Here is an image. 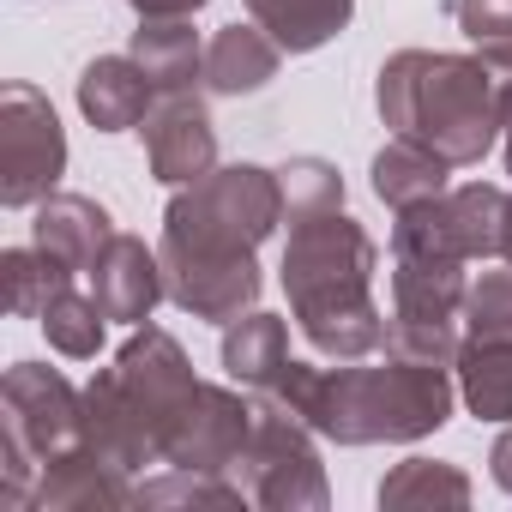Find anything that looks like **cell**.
I'll use <instances>...</instances> for the list:
<instances>
[{
  "mask_svg": "<svg viewBox=\"0 0 512 512\" xmlns=\"http://www.w3.org/2000/svg\"><path fill=\"white\" fill-rule=\"evenodd\" d=\"M290 416H302L314 434L338 446L368 440H422L452 416V380L446 368H422L392 356V368H314L290 362L278 386L266 392Z\"/></svg>",
  "mask_w": 512,
  "mask_h": 512,
  "instance_id": "obj_1",
  "label": "cell"
},
{
  "mask_svg": "<svg viewBox=\"0 0 512 512\" xmlns=\"http://www.w3.org/2000/svg\"><path fill=\"white\" fill-rule=\"evenodd\" d=\"M374 266H380V247L356 217H344V205L314 211V217H290L284 290H290L302 338L320 356L356 362V356L386 344V320L368 296Z\"/></svg>",
  "mask_w": 512,
  "mask_h": 512,
  "instance_id": "obj_2",
  "label": "cell"
},
{
  "mask_svg": "<svg viewBox=\"0 0 512 512\" xmlns=\"http://www.w3.org/2000/svg\"><path fill=\"white\" fill-rule=\"evenodd\" d=\"M380 115L392 133L440 151L452 169L482 163L500 133V79L482 55L404 49L380 67Z\"/></svg>",
  "mask_w": 512,
  "mask_h": 512,
  "instance_id": "obj_3",
  "label": "cell"
},
{
  "mask_svg": "<svg viewBox=\"0 0 512 512\" xmlns=\"http://www.w3.org/2000/svg\"><path fill=\"white\" fill-rule=\"evenodd\" d=\"M278 217H284L278 169L229 163L169 199L157 253L163 266L169 260H253V247L278 229Z\"/></svg>",
  "mask_w": 512,
  "mask_h": 512,
  "instance_id": "obj_4",
  "label": "cell"
},
{
  "mask_svg": "<svg viewBox=\"0 0 512 512\" xmlns=\"http://www.w3.org/2000/svg\"><path fill=\"white\" fill-rule=\"evenodd\" d=\"M0 446H7L0 500L25 506L31 476H43V464H55L61 452L85 446V392H73L43 362H13L7 386H0Z\"/></svg>",
  "mask_w": 512,
  "mask_h": 512,
  "instance_id": "obj_5",
  "label": "cell"
},
{
  "mask_svg": "<svg viewBox=\"0 0 512 512\" xmlns=\"http://www.w3.org/2000/svg\"><path fill=\"white\" fill-rule=\"evenodd\" d=\"M235 470H241L235 488L260 506H326V476H320V452L308 440V422L290 416L266 392H253V428H247Z\"/></svg>",
  "mask_w": 512,
  "mask_h": 512,
  "instance_id": "obj_6",
  "label": "cell"
},
{
  "mask_svg": "<svg viewBox=\"0 0 512 512\" xmlns=\"http://www.w3.org/2000/svg\"><path fill=\"white\" fill-rule=\"evenodd\" d=\"M506 217L512 199L488 181H464L428 205L398 211L392 253H428V260H494L506 253Z\"/></svg>",
  "mask_w": 512,
  "mask_h": 512,
  "instance_id": "obj_7",
  "label": "cell"
},
{
  "mask_svg": "<svg viewBox=\"0 0 512 512\" xmlns=\"http://www.w3.org/2000/svg\"><path fill=\"white\" fill-rule=\"evenodd\" d=\"M67 169V133L37 85H7L0 97V205H37Z\"/></svg>",
  "mask_w": 512,
  "mask_h": 512,
  "instance_id": "obj_8",
  "label": "cell"
},
{
  "mask_svg": "<svg viewBox=\"0 0 512 512\" xmlns=\"http://www.w3.org/2000/svg\"><path fill=\"white\" fill-rule=\"evenodd\" d=\"M103 374H109L115 398L133 410V422H139V428L157 440V452H163V440H169L175 416H181V410H187V398L199 392V380H193V368H187L181 344H175L169 332H157V326H139V332L121 344L115 368H103Z\"/></svg>",
  "mask_w": 512,
  "mask_h": 512,
  "instance_id": "obj_9",
  "label": "cell"
},
{
  "mask_svg": "<svg viewBox=\"0 0 512 512\" xmlns=\"http://www.w3.org/2000/svg\"><path fill=\"white\" fill-rule=\"evenodd\" d=\"M247 428H253V404L229 386H199L187 398V410L175 416L169 440H163V464H181V470H229L247 446Z\"/></svg>",
  "mask_w": 512,
  "mask_h": 512,
  "instance_id": "obj_10",
  "label": "cell"
},
{
  "mask_svg": "<svg viewBox=\"0 0 512 512\" xmlns=\"http://www.w3.org/2000/svg\"><path fill=\"white\" fill-rule=\"evenodd\" d=\"M145 157H151V175L163 187H193L199 175L217 169V133H211V115L199 97L187 91H163V103H151L145 115Z\"/></svg>",
  "mask_w": 512,
  "mask_h": 512,
  "instance_id": "obj_11",
  "label": "cell"
},
{
  "mask_svg": "<svg viewBox=\"0 0 512 512\" xmlns=\"http://www.w3.org/2000/svg\"><path fill=\"white\" fill-rule=\"evenodd\" d=\"M91 296H97V308L109 314V320H121V326H145L151 320V308L169 296V284H163V260L139 241V235H109V247L91 260Z\"/></svg>",
  "mask_w": 512,
  "mask_h": 512,
  "instance_id": "obj_12",
  "label": "cell"
},
{
  "mask_svg": "<svg viewBox=\"0 0 512 512\" xmlns=\"http://www.w3.org/2000/svg\"><path fill=\"white\" fill-rule=\"evenodd\" d=\"M163 284H169L175 308H187L193 320H217V326L241 320L253 302H260V266L253 260H169Z\"/></svg>",
  "mask_w": 512,
  "mask_h": 512,
  "instance_id": "obj_13",
  "label": "cell"
},
{
  "mask_svg": "<svg viewBox=\"0 0 512 512\" xmlns=\"http://www.w3.org/2000/svg\"><path fill=\"white\" fill-rule=\"evenodd\" d=\"M151 79L133 55H97L85 73H79V109L97 133H127L151 115Z\"/></svg>",
  "mask_w": 512,
  "mask_h": 512,
  "instance_id": "obj_14",
  "label": "cell"
},
{
  "mask_svg": "<svg viewBox=\"0 0 512 512\" xmlns=\"http://www.w3.org/2000/svg\"><path fill=\"white\" fill-rule=\"evenodd\" d=\"M109 211L85 193H49L37 199V223H31V241L55 260H67L73 272H91V260L109 247Z\"/></svg>",
  "mask_w": 512,
  "mask_h": 512,
  "instance_id": "obj_15",
  "label": "cell"
},
{
  "mask_svg": "<svg viewBox=\"0 0 512 512\" xmlns=\"http://www.w3.org/2000/svg\"><path fill=\"white\" fill-rule=\"evenodd\" d=\"M284 368H290V326L278 314L247 308L241 320L223 326V374L241 392H272Z\"/></svg>",
  "mask_w": 512,
  "mask_h": 512,
  "instance_id": "obj_16",
  "label": "cell"
},
{
  "mask_svg": "<svg viewBox=\"0 0 512 512\" xmlns=\"http://www.w3.org/2000/svg\"><path fill=\"white\" fill-rule=\"evenodd\" d=\"M278 61H284V49L266 25H223L205 43V85L217 97H247L278 73Z\"/></svg>",
  "mask_w": 512,
  "mask_h": 512,
  "instance_id": "obj_17",
  "label": "cell"
},
{
  "mask_svg": "<svg viewBox=\"0 0 512 512\" xmlns=\"http://www.w3.org/2000/svg\"><path fill=\"white\" fill-rule=\"evenodd\" d=\"M464 260L392 253V314L404 320H452L464 308Z\"/></svg>",
  "mask_w": 512,
  "mask_h": 512,
  "instance_id": "obj_18",
  "label": "cell"
},
{
  "mask_svg": "<svg viewBox=\"0 0 512 512\" xmlns=\"http://www.w3.org/2000/svg\"><path fill=\"white\" fill-rule=\"evenodd\" d=\"M31 500H37V506H55V512H61V506H127L133 488H127V470L103 464L91 446H73V452H61L55 464H43Z\"/></svg>",
  "mask_w": 512,
  "mask_h": 512,
  "instance_id": "obj_19",
  "label": "cell"
},
{
  "mask_svg": "<svg viewBox=\"0 0 512 512\" xmlns=\"http://www.w3.org/2000/svg\"><path fill=\"white\" fill-rule=\"evenodd\" d=\"M127 55L145 67V79L157 91H187L193 79H205V49L187 19H139Z\"/></svg>",
  "mask_w": 512,
  "mask_h": 512,
  "instance_id": "obj_20",
  "label": "cell"
},
{
  "mask_svg": "<svg viewBox=\"0 0 512 512\" xmlns=\"http://www.w3.org/2000/svg\"><path fill=\"white\" fill-rule=\"evenodd\" d=\"M446 157L440 151H428V145H416V139H392L380 157H374V193L392 205V211H410V205H428V199H440L446 193Z\"/></svg>",
  "mask_w": 512,
  "mask_h": 512,
  "instance_id": "obj_21",
  "label": "cell"
},
{
  "mask_svg": "<svg viewBox=\"0 0 512 512\" xmlns=\"http://www.w3.org/2000/svg\"><path fill=\"white\" fill-rule=\"evenodd\" d=\"M247 13H253V25H266L278 37V49L308 55L350 25L356 0H247Z\"/></svg>",
  "mask_w": 512,
  "mask_h": 512,
  "instance_id": "obj_22",
  "label": "cell"
},
{
  "mask_svg": "<svg viewBox=\"0 0 512 512\" xmlns=\"http://www.w3.org/2000/svg\"><path fill=\"white\" fill-rule=\"evenodd\" d=\"M458 386L470 416L512 422V338H464L458 350Z\"/></svg>",
  "mask_w": 512,
  "mask_h": 512,
  "instance_id": "obj_23",
  "label": "cell"
},
{
  "mask_svg": "<svg viewBox=\"0 0 512 512\" xmlns=\"http://www.w3.org/2000/svg\"><path fill=\"white\" fill-rule=\"evenodd\" d=\"M67 284H73V266L55 260V253H43L37 241L0 253V290H7V314H19V320H43V308Z\"/></svg>",
  "mask_w": 512,
  "mask_h": 512,
  "instance_id": "obj_24",
  "label": "cell"
},
{
  "mask_svg": "<svg viewBox=\"0 0 512 512\" xmlns=\"http://www.w3.org/2000/svg\"><path fill=\"white\" fill-rule=\"evenodd\" d=\"M464 500H470V476L434 458H404L380 482V506H464Z\"/></svg>",
  "mask_w": 512,
  "mask_h": 512,
  "instance_id": "obj_25",
  "label": "cell"
},
{
  "mask_svg": "<svg viewBox=\"0 0 512 512\" xmlns=\"http://www.w3.org/2000/svg\"><path fill=\"white\" fill-rule=\"evenodd\" d=\"M103 308H97V296H85V290H61L49 308H43V332H49V344L61 350V356H73V362H91L97 356V344H103Z\"/></svg>",
  "mask_w": 512,
  "mask_h": 512,
  "instance_id": "obj_26",
  "label": "cell"
},
{
  "mask_svg": "<svg viewBox=\"0 0 512 512\" xmlns=\"http://www.w3.org/2000/svg\"><path fill=\"white\" fill-rule=\"evenodd\" d=\"M458 31L476 43V55L494 67V79L512 73V0H446Z\"/></svg>",
  "mask_w": 512,
  "mask_h": 512,
  "instance_id": "obj_27",
  "label": "cell"
},
{
  "mask_svg": "<svg viewBox=\"0 0 512 512\" xmlns=\"http://www.w3.org/2000/svg\"><path fill=\"white\" fill-rule=\"evenodd\" d=\"M278 187H284V211L290 217H314V211H338L344 205V175L326 157H290L278 169Z\"/></svg>",
  "mask_w": 512,
  "mask_h": 512,
  "instance_id": "obj_28",
  "label": "cell"
},
{
  "mask_svg": "<svg viewBox=\"0 0 512 512\" xmlns=\"http://www.w3.org/2000/svg\"><path fill=\"white\" fill-rule=\"evenodd\" d=\"M386 350L404 356V362H422V368H458L464 338L452 332V320H404V314H392L386 320Z\"/></svg>",
  "mask_w": 512,
  "mask_h": 512,
  "instance_id": "obj_29",
  "label": "cell"
},
{
  "mask_svg": "<svg viewBox=\"0 0 512 512\" xmlns=\"http://www.w3.org/2000/svg\"><path fill=\"white\" fill-rule=\"evenodd\" d=\"M133 500L139 506H175V500H211V506H235V500H247L241 488H229L217 470H169L163 482H145V488H133Z\"/></svg>",
  "mask_w": 512,
  "mask_h": 512,
  "instance_id": "obj_30",
  "label": "cell"
},
{
  "mask_svg": "<svg viewBox=\"0 0 512 512\" xmlns=\"http://www.w3.org/2000/svg\"><path fill=\"white\" fill-rule=\"evenodd\" d=\"M464 338H512V272H482L464 290Z\"/></svg>",
  "mask_w": 512,
  "mask_h": 512,
  "instance_id": "obj_31",
  "label": "cell"
},
{
  "mask_svg": "<svg viewBox=\"0 0 512 512\" xmlns=\"http://www.w3.org/2000/svg\"><path fill=\"white\" fill-rule=\"evenodd\" d=\"M139 19H193L205 0H127Z\"/></svg>",
  "mask_w": 512,
  "mask_h": 512,
  "instance_id": "obj_32",
  "label": "cell"
},
{
  "mask_svg": "<svg viewBox=\"0 0 512 512\" xmlns=\"http://www.w3.org/2000/svg\"><path fill=\"white\" fill-rule=\"evenodd\" d=\"M488 464H494V482H500V488L512 494V428H506V434L494 440V458H488Z\"/></svg>",
  "mask_w": 512,
  "mask_h": 512,
  "instance_id": "obj_33",
  "label": "cell"
},
{
  "mask_svg": "<svg viewBox=\"0 0 512 512\" xmlns=\"http://www.w3.org/2000/svg\"><path fill=\"white\" fill-rule=\"evenodd\" d=\"M500 127H506V175H512V73L500 79Z\"/></svg>",
  "mask_w": 512,
  "mask_h": 512,
  "instance_id": "obj_34",
  "label": "cell"
},
{
  "mask_svg": "<svg viewBox=\"0 0 512 512\" xmlns=\"http://www.w3.org/2000/svg\"><path fill=\"white\" fill-rule=\"evenodd\" d=\"M506 260H512V217H506Z\"/></svg>",
  "mask_w": 512,
  "mask_h": 512,
  "instance_id": "obj_35",
  "label": "cell"
}]
</instances>
